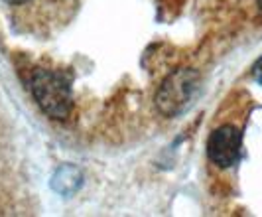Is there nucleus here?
Segmentation results:
<instances>
[{
	"mask_svg": "<svg viewBox=\"0 0 262 217\" xmlns=\"http://www.w3.org/2000/svg\"><path fill=\"white\" fill-rule=\"evenodd\" d=\"M243 132L235 125H223L215 128L207 141V156L219 168H231L241 160Z\"/></svg>",
	"mask_w": 262,
	"mask_h": 217,
	"instance_id": "7ed1b4c3",
	"label": "nucleus"
},
{
	"mask_svg": "<svg viewBox=\"0 0 262 217\" xmlns=\"http://www.w3.org/2000/svg\"><path fill=\"white\" fill-rule=\"evenodd\" d=\"M252 77H254L256 83H260L262 85V55L256 60V64L252 65Z\"/></svg>",
	"mask_w": 262,
	"mask_h": 217,
	"instance_id": "39448f33",
	"label": "nucleus"
},
{
	"mask_svg": "<svg viewBox=\"0 0 262 217\" xmlns=\"http://www.w3.org/2000/svg\"><path fill=\"white\" fill-rule=\"evenodd\" d=\"M4 2H8V4H24L28 0H4Z\"/></svg>",
	"mask_w": 262,
	"mask_h": 217,
	"instance_id": "423d86ee",
	"label": "nucleus"
},
{
	"mask_svg": "<svg viewBox=\"0 0 262 217\" xmlns=\"http://www.w3.org/2000/svg\"><path fill=\"white\" fill-rule=\"evenodd\" d=\"M30 91L39 109L55 121H66L71 107V85L66 77L52 69H36L30 79Z\"/></svg>",
	"mask_w": 262,
	"mask_h": 217,
	"instance_id": "f257e3e1",
	"label": "nucleus"
},
{
	"mask_svg": "<svg viewBox=\"0 0 262 217\" xmlns=\"http://www.w3.org/2000/svg\"><path fill=\"white\" fill-rule=\"evenodd\" d=\"M83 182V176H81V170L71 164H66V166L57 168V172L53 174L52 178V188L57 193L61 195H71L79 190Z\"/></svg>",
	"mask_w": 262,
	"mask_h": 217,
	"instance_id": "20e7f679",
	"label": "nucleus"
},
{
	"mask_svg": "<svg viewBox=\"0 0 262 217\" xmlns=\"http://www.w3.org/2000/svg\"><path fill=\"white\" fill-rule=\"evenodd\" d=\"M256 8H258V16L262 18V0H256Z\"/></svg>",
	"mask_w": 262,
	"mask_h": 217,
	"instance_id": "0eeeda50",
	"label": "nucleus"
},
{
	"mask_svg": "<svg viewBox=\"0 0 262 217\" xmlns=\"http://www.w3.org/2000/svg\"><path fill=\"white\" fill-rule=\"evenodd\" d=\"M199 89V73L189 67L171 71L156 93V107L164 116H178L195 99Z\"/></svg>",
	"mask_w": 262,
	"mask_h": 217,
	"instance_id": "f03ea898",
	"label": "nucleus"
}]
</instances>
